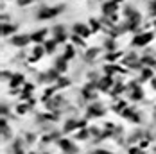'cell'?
Instances as JSON below:
<instances>
[{"label": "cell", "mask_w": 156, "mask_h": 154, "mask_svg": "<svg viewBox=\"0 0 156 154\" xmlns=\"http://www.w3.org/2000/svg\"><path fill=\"white\" fill-rule=\"evenodd\" d=\"M95 154H110V152H104V151H99V152H95Z\"/></svg>", "instance_id": "cell-18"}, {"label": "cell", "mask_w": 156, "mask_h": 154, "mask_svg": "<svg viewBox=\"0 0 156 154\" xmlns=\"http://www.w3.org/2000/svg\"><path fill=\"white\" fill-rule=\"evenodd\" d=\"M43 36H45V30H40V32H38V34H34L33 38L36 39V41H41V39H43Z\"/></svg>", "instance_id": "cell-6"}, {"label": "cell", "mask_w": 156, "mask_h": 154, "mask_svg": "<svg viewBox=\"0 0 156 154\" xmlns=\"http://www.w3.org/2000/svg\"><path fill=\"white\" fill-rule=\"evenodd\" d=\"M67 65H65V61L63 59H58V70H65Z\"/></svg>", "instance_id": "cell-8"}, {"label": "cell", "mask_w": 156, "mask_h": 154, "mask_svg": "<svg viewBox=\"0 0 156 154\" xmlns=\"http://www.w3.org/2000/svg\"><path fill=\"white\" fill-rule=\"evenodd\" d=\"M59 11H61V7H56V9H41V11H40V15H38V18L45 20V18H50V16L58 15Z\"/></svg>", "instance_id": "cell-1"}, {"label": "cell", "mask_w": 156, "mask_h": 154, "mask_svg": "<svg viewBox=\"0 0 156 154\" xmlns=\"http://www.w3.org/2000/svg\"><path fill=\"white\" fill-rule=\"evenodd\" d=\"M41 52H43L41 48H36V50H34V56H36V57H40V56H41Z\"/></svg>", "instance_id": "cell-15"}, {"label": "cell", "mask_w": 156, "mask_h": 154, "mask_svg": "<svg viewBox=\"0 0 156 154\" xmlns=\"http://www.w3.org/2000/svg\"><path fill=\"white\" fill-rule=\"evenodd\" d=\"M154 86H156V81H154Z\"/></svg>", "instance_id": "cell-19"}, {"label": "cell", "mask_w": 156, "mask_h": 154, "mask_svg": "<svg viewBox=\"0 0 156 154\" xmlns=\"http://www.w3.org/2000/svg\"><path fill=\"white\" fill-rule=\"evenodd\" d=\"M115 2H119V0H115Z\"/></svg>", "instance_id": "cell-20"}, {"label": "cell", "mask_w": 156, "mask_h": 154, "mask_svg": "<svg viewBox=\"0 0 156 154\" xmlns=\"http://www.w3.org/2000/svg\"><path fill=\"white\" fill-rule=\"evenodd\" d=\"M70 145H72L70 142H61V147H63V149H67V151H74V149H72Z\"/></svg>", "instance_id": "cell-9"}, {"label": "cell", "mask_w": 156, "mask_h": 154, "mask_svg": "<svg viewBox=\"0 0 156 154\" xmlns=\"http://www.w3.org/2000/svg\"><path fill=\"white\" fill-rule=\"evenodd\" d=\"M22 81H24V77H22V75H16V77H15V79H13V83H11V86H13V88H15V86H16V84H18V83H22Z\"/></svg>", "instance_id": "cell-7"}, {"label": "cell", "mask_w": 156, "mask_h": 154, "mask_svg": "<svg viewBox=\"0 0 156 154\" xmlns=\"http://www.w3.org/2000/svg\"><path fill=\"white\" fill-rule=\"evenodd\" d=\"M27 41H29L27 36H16V38H13V45H18V47L20 45H25Z\"/></svg>", "instance_id": "cell-3"}, {"label": "cell", "mask_w": 156, "mask_h": 154, "mask_svg": "<svg viewBox=\"0 0 156 154\" xmlns=\"http://www.w3.org/2000/svg\"><path fill=\"white\" fill-rule=\"evenodd\" d=\"M110 84H111V81H110V79H104V81H102V83H101V86H102V90H106V86H110Z\"/></svg>", "instance_id": "cell-11"}, {"label": "cell", "mask_w": 156, "mask_h": 154, "mask_svg": "<svg viewBox=\"0 0 156 154\" xmlns=\"http://www.w3.org/2000/svg\"><path fill=\"white\" fill-rule=\"evenodd\" d=\"M151 15H156V0L151 2Z\"/></svg>", "instance_id": "cell-13"}, {"label": "cell", "mask_w": 156, "mask_h": 154, "mask_svg": "<svg viewBox=\"0 0 156 154\" xmlns=\"http://www.w3.org/2000/svg\"><path fill=\"white\" fill-rule=\"evenodd\" d=\"M113 9H115V2H113V4H110V6H108V4L104 6V11H106V13H108V11H113Z\"/></svg>", "instance_id": "cell-10"}, {"label": "cell", "mask_w": 156, "mask_h": 154, "mask_svg": "<svg viewBox=\"0 0 156 154\" xmlns=\"http://www.w3.org/2000/svg\"><path fill=\"white\" fill-rule=\"evenodd\" d=\"M153 39V34H142V36H138V38H135V45H138V47H142V45H145L147 41H151Z\"/></svg>", "instance_id": "cell-2"}, {"label": "cell", "mask_w": 156, "mask_h": 154, "mask_svg": "<svg viewBox=\"0 0 156 154\" xmlns=\"http://www.w3.org/2000/svg\"><path fill=\"white\" fill-rule=\"evenodd\" d=\"M13 30H15V29H13L11 25H4V27H2V34L6 36V34H9V32H13Z\"/></svg>", "instance_id": "cell-5"}, {"label": "cell", "mask_w": 156, "mask_h": 154, "mask_svg": "<svg viewBox=\"0 0 156 154\" xmlns=\"http://www.w3.org/2000/svg\"><path fill=\"white\" fill-rule=\"evenodd\" d=\"M76 32H81L83 36H88V32H90V30H88L85 25H76Z\"/></svg>", "instance_id": "cell-4"}, {"label": "cell", "mask_w": 156, "mask_h": 154, "mask_svg": "<svg viewBox=\"0 0 156 154\" xmlns=\"http://www.w3.org/2000/svg\"><path fill=\"white\" fill-rule=\"evenodd\" d=\"M72 54H74V50H72V48L68 47V50H67V59H68V57H72Z\"/></svg>", "instance_id": "cell-16"}, {"label": "cell", "mask_w": 156, "mask_h": 154, "mask_svg": "<svg viewBox=\"0 0 156 154\" xmlns=\"http://www.w3.org/2000/svg\"><path fill=\"white\" fill-rule=\"evenodd\" d=\"M133 97H135V99H140V97H142V93H140V90H137V91H135V93H133Z\"/></svg>", "instance_id": "cell-14"}, {"label": "cell", "mask_w": 156, "mask_h": 154, "mask_svg": "<svg viewBox=\"0 0 156 154\" xmlns=\"http://www.w3.org/2000/svg\"><path fill=\"white\" fill-rule=\"evenodd\" d=\"M151 75V70H144V77H149Z\"/></svg>", "instance_id": "cell-17"}, {"label": "cell", "mask_w": 156, "mask_h": 154, "mask_svg": "<svg viewBox=\"0 0 156 154\" xmlns=\"http://www.w3.org/2000/svg\"><path fill=\"white\" fill-rule=\"evenodd\" d=\"M54 45H56V41H49V43H47V50H49V52L54 50Z\"/></svg>", "instance_id": "cell-12"}]
</instances>
